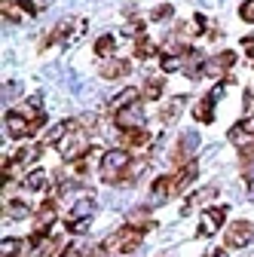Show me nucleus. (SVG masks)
Wrapping results in <instances>:
<instances>
[{
  "instance_id": "obj_23",
  "label": "nucleus",
  "mask_w": 254,
  "mask_h": 257,
  "mask_svg": "<svg viewBox=\"0 0 254 257\" xmlns=\"http://www.w3.org/2000/svg\"><path fill=\"white\" fill-rule=\"evenodd\" d=\"M239 125H242V128H245V132H248V135H251V138H254V113H248V116H245V119H242V122H239Z\"/></svg>"
},
{
  "instance_id": "obj_6",
  "label": "nucleus",
  "mask_w": 254,
  "mask_h": 257,
  "mask_svg": "<svg viewBox=\"0 0 254 257\" xmlns=\"http://www.w3.org/2000/svg\"><path fill=\"white\" fill-rule=\"evenodd\" d=\"M7 132L13 138H25V135H34V119H28L22 110L7 113Z\"/></svg>"
},
{
  "instance_id": "obj_11",
  "label": "nucleus",
  "mask_w": 254,
  "mask_h": 257,
  "mask_svg": "<svg viewBox=\"0 0 254 257\" xmlns=\"http://www.w3.org/2000/svg\"><path fill=\"white\" fill-rule=\"evenodd\" d=\"M125 71H129V61L125 58H104V64H101V77L104 80H119Z\"/></svg>"
},
{
  "instance_id": "obj_26",
  "label": "nucleus",
  "mask_w": 254,
  "mask_h": 257,
  "mask_svg": "<svg viewBox=\"0 0 254 257\" xmlns=\"http://www.w3.org/2000/svg\"><path fill=\"white\" fill-rule=\"evenodd\" d=\"M199 4H202L205 10H217V7H220V0H199Z\"/></svg>"
},
{
  "instance_id": "obj_20",
  "label": "nucleus",
  "mask_w": 254,
  "mask_h": 257,
  "mask_svg": "<svg viewBox=\"0 0 254 257\" xmlns=\"http://www.w3.org/2000/svg\"><path fill=\"white\" fill-rule=\"evenodd\" d=\"M239 16H242V22H254V0H245L239 7Z\"/></svg>"
},
{
  "instance_id": "obj_5",
  "label": "nucleus",
  "mask_w": 254,
  "mask_h": 257,
  "mask_svg": "<svg viewBox=\"0 0 254 257\" xmlns=\"http://www.w3.org/2000/svg\"><path fill=\"white\" fill-rule=\"evenodd\" d=\"M254 239V223L251 220H233L227 227V245L230 248H245Z\"/></svg>"
},
{
  "instance_id": "obj_2",
  "label": "nucleus",
  "mask_w": 254,
  "mask_h": 257,
  "mask_svg": "<svg viewBox=\"0 0 254 257\" xmlns=\"http://www.w3.org/2000/svg\"><path fill=\"white\" fill-rule=\"evenodd\" d=\"M132 166V159H129V150H122V147H113V150H104L98 156V169H101V178L104 181H116L125 175V169Z\"/></svg>"
},
{
  "instance_id": "obj_13",
  "label": "nucleus",
  "mask_w": 254,
  "mask_h": 257,
  "mask_svg": "<svg viewBox=\"0 0 254 257\" xmlns=\"http://www.w3.org/2000/svg\"><path fill=\"white\" fill-rule=\"evenodd\" d=\"M214 104H217V101L211 98V95H205L202 101H196V107H193V110H196V119H199V122H211V119H214Z\"/></svg>"
},
{
  "instance_id": "obj_22",
  "label": "nucleus",
  "mask_w": 254,
  "mask_h": 257,
  "mask_svg": "<svg viewBox=\"0 0 254 257\" xmlns=\"http://www.w3.org/2000/svg\"><path fill=\"white\" fill-rule=\"evenodd\" d=\"M160 92H163V86H160V83H153V80L144 86V95H147V98H160Z\"/></svg>"
},
{
  "instance_id": "obj_8",
  "label": "nucleus",
  "mask_w": 254,
  "mask_h": 257,
  "mask_svg": "<svg viewBox=\"0 0 254 257\" xmlns=\"http://www.w3.org/2000/svg\"><path fill=\"white\" fill-rule=\"evenodd\" d=\"M230 64H233V52H220V55L202 61V74H208V77H220V74L230 68Z\"/></svg>"
},
{
  "instance_id": "obj_3",
  "label": "nucleus",
  "mask_w": 254,
  "mask_h": 257,
  "mask_svg": "<svg viewBox=\"0 0 254 257\" xmlns=\"http://www.w3.org/2000/svg\"><path fill=\"white\" fill-rule=\"evenodd\" d=\"M89 150H92L89 132H86V128H77V125L58 141V153H61V159H68V163H80V159H83Z\"/></svg>"
},
{
  "instance_id": "obj_15",
  "label": "nucleus",
  "mask_w": 254,
  "mask_h": 257,
  "mask_svg": "<svg viewBox=\"0 0 254 257\" xmlns=\"http://www.w3.org/2000/svg\"><path fill=\"white\" fill-rule=\"evenodd\" d=\"M144 169H147V163H141V159H135V163L129 166V169H125V175L119 178V184H135L141 175H144Z\"/></svg>"
},
{
  "instance_id": "obj_24",
  "label": "nucleus",
  "mask_w": 254,
  "mask_h": 257,
  "mask_svg": "<svg viewBox=\"0 0 254 257\" xmlns=\"http://www.w3.org/2000/svg\"><path fill=\"white\" fill-rule=\"evenodd\" d=\"M242 46H245V55L254 61V37H248V40H242Z\"/></svg>"
},
{
  "instance_id": "obj_19",
  "label": "nucleus",
  "mask_w": 254,
  "mask_h": 257,
  "mask_svg": "<svg viewBox=\"0 0 254 257\" xmlns=\"http://www.w3.org/2000/svg\"><path fill=\"white\" fill-rule=\"evenodd\" d=\"M19 248H22L19 239H4V245H0V254H4V257H16Z\"/></svg>"
},
{
  "instance_id": "obj_4",
  "label": "nucleus",
  "mask_w": 254,
  "mask_h": 257,
  "mask_svg": "<svg viewBox=\"0 0 254 257\" xmlns=\"http://www.w3.org/2000/svg\"><path fill=\"white\" fill-rule=\"evenodd\" d=\"M144 125V104H129L116 110V128H122V132H138V128Z\"/></svg>"
},
{
  "instance_id": "obj_7",
  "label": "nucleus",
  "mask_w": 254,
  "mask_h": 257,
  "mask_svg": "<svg viewBox=\"0 0 254 257\" xmlns=\"http://www.w3.org/2000/svg\"><path fill=\"white\" fill-rule=\"evenodd\" d=\"M220 227H224V208H205L202 220H199V233L202 236H214Z\"/></svg>"
},
{
  "instance_id": "obj_25",
  "label": "nucleus",
  "mask_w": 254,
  "mask_h": 257,
  "mask_svg": "<svg viewBox=\"0 0 254 257\" xmlns=\"http://www.w3.org/2000/svg\"><path fill=\"white\" fill-rule=\"evenodd\" d=\"M153 19H172V7H160L153 13Z\"/></svg>"
},
{
  "instance_id": "obj_21",
  "label": "nucleus",
  "mask_w": 254,
  "mask_h": 257,
  "mask_svg": "<svg viewBox=\"0 0 254 257\" xmlns=\"http://www.w3.org/2000/svg\"><path fill=\"white\" fill-rule=\"evenodd\" d=\"M19 92H22V86H19V83H4V98L16 101V98H19Z\"/></svg>"
},
{
  "instance_id": "obj_1",
  "label": "nucleus",
  "mask_w": 254,
  "mask_h": 257,
  "mask_svg": "<svg viewBox=\"0 0 254 257\" xmlns=\"http://www.w3.org/2000/svg\"><path fill=\"white\" fill-rule=\"evenodd\" d=\"M141 242H144V230H138V227H122L119 233H113V236L104 239V251L125 257V254H135L141 248Z\"/></svg>"
},
{
  "instance_id": "obj_17",
  "label": "nucleus",
  "mask_w": 254,
  "mask_h": 257,
  "mask_svg": "<svg viewBox=\"0 0 254 257\" xmlns=\"http://www.w3.org/2000/svg\"><path fill=\"white\" fill-rule=\"evenodd\" d=\"M95 52L104 55V58H113V37H110V34L98 37V40H95Z\"/></svg>"
},
{
  "instance_id": "obj_9",
  "label": "nucleus",
  "mask_w": 254,
  "mask_h": 257,
  "mask_svg": "<svg viewBox=\"0 0 254 257\" xmlns=\"http://www.w3.org/2000/svg\"><path fill=\"white\" fill-rule=\"evenodd\" d=\"M95 208H98V205H95V199H92V196H83L80 202H74V208H71V220H68V223L92 220V217H95Z\"/></svg>"
},
{
  "instance_id": "obj_18",
  "label": "nucleus",
  "mask_w": 254,
  "mask_h": 257,
  "mask_svg": "<svg viewBox=\"0 0 254 257\" xmlns=\"http://www.w3.org/2000/svg\"><path fill=\"white\" fill-rule=\"evenodd\" d=\"M160 64H163V71H169V74H172V71H181V68H184L181 55H163V61H160Z\"/></svg>"
},
{
  "instance_id": "obj_14",
  "label": "nucleus",
  "mask_w": 254,
  "mask_h": 257,
  "mask_svg": "<svg viewBox=\"0 0 254 257\" xmlns=\"http://www.w3.org/2000/svg\"><path fill=\"white\" fill-rule=\"evenodd\" d=\"M46 181H49V175H46L43 169H34V172H31V175L22 181V187H25V190H34V193H37V190H43V187H46Z\"/></svg>"
},
{
  "instance_id": "obj_12",
  "label": "nucleus",
  "mask_w": 254,
  "mask_h": 257,
  "mask_svg": "<svg viewBox=\"0 0 254 257\" xmlns=\"http://www.w3.org/2000/svg\"><path fill=\"white\" fill-rule=\"evenodd\" d=\"M52 223H55V208L46 202V205L37 211V220H34V233H37V236H46V230L52 227Z\"/></svg>"
},
{
  "instance_id": "obj_16",
  "label": "nucleus",
  "mask_w": 254,
  "mask_h": 257,
  "mask_svg": "<svg viewBox=\"0 0 254 257\" xmlns=\"http://www.w3.org/2000/svg\"><path fill=\"white\" fill-rule=\"evenodd\" d=\"M4 214H7L10 220H25V217H31V208H28L25 202H10V205L4 208Z\"/></svg>"
},
{
  "instance_id": "obj_10",
  "label": "nucleus",
  "mask_w": 254,
  "mask_h": 257,
  "mask_svg": "<svg viewBox=\"0 0 254 257\" xmlns=\"http://www.w3.org/2000/svg\"><path fill=\"white\" fill-rule=\"evenodd\" d=\"M199 150V138L193 135V132H187V135H181V144H175V159H178V163H181V159H187V156H193Z\"/></svg>"
}]
</instances>
